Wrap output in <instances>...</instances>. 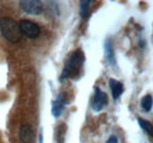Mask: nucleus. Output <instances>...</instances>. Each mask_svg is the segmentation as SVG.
I'll list each match as a JSON object with an SVG mask.
<instances>
[{"label": "nucleus", "instance_id": "4", "mask_svg": "<svg viewBox=\"0 0 153 143\" xmlns=\"http://www.w3.org/2000/svg\"><path fill=\"white\" fill-rule=\"evenodd\" d=\"M20 7L28 14L37 15L42 12V4L39 0H22L20 1Z\"/></svg>", "mask_w": 153, "mask_h": 143}, {"label": "nucleus", "instance_id": "5", "mask_svg": "<svg viewBox=\"0 0 153 143\" xmlns=\"http://www.w3.org/2000/svg\"><path fill=\"white\" fill-rule=\"evenodd\" d=\"M94 90H96V94H94V97L92 101V108L94 111H100L107 105V95L98 87H96Z\"/></svg>", "mask_w": 153, "mask_h": 143}, {"label": "nucleus", "instance_id": "12", "mask_svg": "<svg viewBox=\"0 0 153 143\" xmlns=\"http://www.w3.org/2000/svg\"><path fill=\"white\" fill-rule=\"evenodd\" d=\"M106 55H107V60L113 63L114 62V55H113V49H112V45L110 43V41H106Z\"/></svg>", "mask_w": 153, "mask_h": 143}, {"label": "nucleus", "instance_id": "3", "mask_svg": "<svg viewBox=\"0 0 153 143\" xmlns=\"http://www.w3.org/2000/svg\"><path fill=\"white\" fill-rule=\"evenodd\" d=\"M19 26L21 34L30 38V39H36L40 34V27L38 26V24H36L31 20H27V19L21 20L19 22Z\"/></svg>", "mask_w": 153, "mask_h": 143}, {"label": "nucleus", "instance_id": "10", "mask_svg": "<svg viewBox=\"0 0 153 143\" xmlns=\"http://www.w3.org/2000/svg\"><path fill=\"white\" fill-rule=\"evenodd\" d=\"M153 106V99L151 95H145L141 99V108L144 111H150Z\"/></svg>", "mask_w": 153, "mask_h": 143}, {"label": "nucleus", "instance_id": "1", "mask_svg": "<svg viewBox=\"0 0 153 143\" xmlns=\"http://www.w3.org/2000/svg\"><path fill=\"white\" fill-rule=\"evenodd\" d=\"M0 32L4 38L11 42H18L22 35L19 24L14 19L8 17L0 18Z\"/></svg>", "mask_w": 153, "mask_h": 143}, {"label": "nucleus", "instance_id": "11", "mask_svg": "<svg viewBox=\"0 0 153 143\" xmlns=\"http://www.w3.org/2000/svg\"><path fill=\"white\" fill-rule=\"evenodd\" d=\"M90 4H91V1H88V0H82V1H80V14H81L82 18H85V17L88 14Z\"/></svg>", "mask_w": 153, "mask_h": 143}, {"label": "nucleus", "instance_id": "2", "mask_svg": "<svg viewBox=\"0 0 153 143\" xmlns=\"http://www.w3.org/2000/svg\"><path fill=\"white\" fill-rule=\"evenodd\" d=\"M82 63H84V54H82V52L80 49H78L66 61L64 71H62L61 79L76 76V74L79 73V69L81 68Z\"/></svg>", "mask_w": 153, "mask_h": 143}, {"label": "nucleus", "instance_id": "9", "mask_svg": "<svg viewBox=\"0 0 153 143\" xmlns=\"http://www.w3.org/2000/svg\"><path fill=\"white\" fill-rule=\"evenodd\" d=\"M138 123L146 134H149L150 136H153V125L151 122H149L146 120H143V119H138Z\"/></svg>", "mask_w": 153, "mask_h": 143}, {"label": "nucleus", "instance_id": "13", "mask_svg": "<svg viewBox=\"0 0 153 143\" xmlns=\"http://www.w3.org/2000/svg\"><path fill=\"white\" fill-rule=\"evenodd\" d=\"M106 143H118V139H117V136H111V137L107 140V142Z\"/></svg>", "mask_w": 153, "mask_h": 143}, {"label": "nucleus", "instance_id": "6", "mask_svg": "<svg viewBox=\"0 0 153 143\" xmlns=\"http://www.w3.org/2000/svg\"><path fill=\"white\" fill-rule=\"evenodd\" d=\"M19 137L22 143H32L34 139V131L30 125H21L19 130Z\"/></svg>", "mask_w": 153, "mask_h": 143}, {"label": "nucleus", "instance_id": "8", "mask_svg": "<svg viewBox=\"0 0 153 143\" xmlns=\"http://www.w3.org/2000/svg\"><path fill=\"white\" fill-rule=\"evenodd\" d=\"M110 87H111V91H112V96L113 99L117 100L124 91V86L121 82L117 81L114 79H110Z\"/></svg>", "mask_w": 153, "mask_h": 143}, {"label": "nucleus", "instance_id": "7", "mask_svg": "<svg viewBox=\"0 0 153 143\" xmlns=\"http://www.w3.org/2000/svg\"><path fill=\"white\" fill-rule=\"evenodd\" d=\"M65 103H66V101H64L60 95H59L58 100L53 101V103H52V115H53L54 117H59V116L64 113Z\"/></svg>", "mask_w": 153, "mask_h": 143}]
</instances>
